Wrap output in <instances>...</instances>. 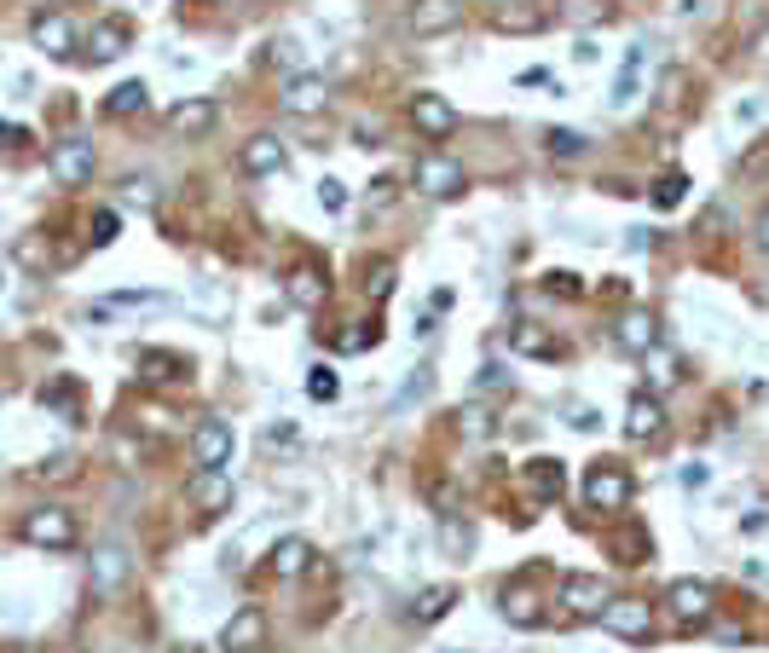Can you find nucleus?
<instances>
[{
	"label": "nucleus",
	"instance_id": "obj_1",
	"mask_svg": "<svg viewBox=\"0 0 769 653\" xmlns=\"http://www.w3.org/2000/svg\"><path fill=\"white\" fill-rule=\"evenodd\" d=\"M584 503H591L596 515H619V509H631V475H625L619 463L584 468Z\"/></svg>",
	"mask_w": 769,
	"mask_h": 653
},
{
	"label": "nucleus",
	"instance_id": "obj_2",
	"mask_svg": "<svg viewBox=\"0 0 769 653\" xmlns=\"http://www.w3.org/2000/svg\"><path fill=\"white\" fill-rule=\"evenodd\" d=\"M24 544H35V549H75V515L70 509H58V503H40V509H30L24 515Z\"/></svg>",
	"mask_w": 769,
	"mask_h": 653
},
{
	"label": "nucleus",
	"instance_id": "obj_3",
	"mask_svg": "<svg viewBox=\"0 0 769 653\" xmlns=\"http://www.w3.org/2000/svg\"><path fill=\"white\" fill-rule=\"evenodd\" d=\"M602 630L607 637H619V642H642L648 630H654V602H642V596H607L602 607Z\"/></svg>",
	"mask_w": 769,
	"mask_h": 653
},
{
	"label": "nucleus",
	"instance_id": "obj_4",
	"mask_svg": "<svg viewBox=\"0 0 769 653\" xmlns=\"http://www.w3.org/2000/svg\"><path fill=\"white\" fill-rule=\"evenodd\" d=\"M411 186H417L422 197H463V162H457V156H445V151L417 156Z\"/></svg>",
	"mask_w": 769,
	"mask_h": 653
},
{
	"label": "nucleus",
	"instance_id": "obj_5",
	"mask_svg": "<svg viewBox=\"0 0 769 653\" xmlns=\"http://www.w3.org/2000/svg\"><path fill=\"white\" fill-rule=\"evenodd\" d=\"M47 168H53L58 186H88L93 168H98V156H93V145H88L81 133H70V139H58V145H53Z\"/></svg>",
	"mask_w": 769,
	"mask_h": 653
},
{
	"label": "nucleus",
	"instance_id": "obj_6",
	"mask_svg": "<svg viewBox=\"0 0 769 653\" xmlns=\"http://www.w3.org/2000/svg\"><path fill=\"white\" fill-rule=\"evenodd\" d=\"M30 40H35L47 58H70V53H75V18L58 12V7L35 12V18H30Z\"/></svg>",
	"mask_w": 769,
	"mask_h": 653
},
{
	"label": "nucleus",
	"instance_id": "obj_7",
	"mask_svg": "<svg viewBox=\"0 0 769 653\" xmlns=\"http://www.w3.org/2000/svg\"><path fill=\"white\" fill-rule=\"evenodd\" d=\"M665 434V405L654 387H642V394H631V405H625V440L631 445H648Z\"/></svg>",
	"mask_w": 769,
	"mask_h": 653
},
{
	"label": "nucleus",
	"instance_id": "obj_8",
	"mask_svg": "<svg viewBox=\"0 0 769 653\" xmlns=\"http://www.w3.org/2000/svg\"><path fill=\"white\" fill-rule=\"evenodd\" d=\"M324 105H330V81L318 70H295L283 81V110L290 116H324Z\"/></svg>",
	"mask_w": 769,
	"mask_h": 653
},
{
	"label": "nucleus",
	"instance_id": "obj_9",
	"mask_svg": "<svg viewBox=\"0 0 769 653\" xmlns=\"http://www.w3.org/2000/svg\"><path fill=\"white\" fill-rule=\"evenodd\" d=\"M665 602H672V619L688 625V630L712 619V584L706 579H677L672 590H665Z\"/></svg>",
	"mask_w": 769,
	"mask_h": 653
},
{
	"label": "nucleus",
	"instance_id": "obj_10",
	"mask_svg": "<svg viewBox=\"0 0 769 653\" xmlns=\"http://www.w3.org/2000/svg\"><path fill=\"white\" fill-rule=\"evenodd\" d=\"M267 648V614L260 607H237L220 630V653H260Z\"/></svg>",
	"mask_w": 769,
	"mask_h": 653
},
{
	"label": "nucleus",
	"instance_id": "obj_11",
	"mask_svg": "<svg viewBox=\"0 0 769 653\" xmlns=\"http://www.w3.org/2000/svg\"><path fill=\"white\" fill-rule=\"evenodd\" d=\"M405 121H411L422 139H445V133L457 128V110L445 105L440 93H411V105H405Z\"/></svg>",
	"mask_w": 769,
	"mask_h": 653
},
{
	"label": "nucleus",
	"instance_id": "obj_12",
	"mask_svg": "<svg viewBox=\"0 0 769 653\" xmlns=\"http://www.w3.org/2000/svg\"><path fill=\"white\" fill-rule=\"evenodd\" d=\"M186 503L197 509V515H226V509H232V480H226V468H197L191 486H186Z\"/></svg>",
	"mask_w": 769,
	"mask_h": 653
},
{
	"label": "nucleus",
	"instance_id": "obj_13",
	"mask_svg": "<svg viewBox=\"0 0 769 653\" xmlns=\"http://www.w3.org/2000/svg\"><path fill=\"white\" fill-rule=\"evenodd\" d=\"M411 35H422V40H434V35H452L457 24H463V0H411Z\"/></svg>",
	"mask_w": 769,
	"mask_h": 653
},
{
	"label": "nucleus",
	"instance_id": "obj_14",
	"mask_svg": "<svg viewBox=\"0 0 769 653\" xmlns=\"http://www.w3.org/2000/svg\"><path fill=\"white\" fill-rule=\"evenodd\" d=\"M214 121H220V105L214 98H179V105H168V133L174 139H202V133H214Z\"/></svg>",
	"mask_w": 769,
	"mask_h": 653
},
{
	"label": "nucleus",
	"instance_id": "obj_15",
	"mask_svg": "<svg viewBox=\"0 0 769 653\" xmlns=\"http://www.w3.org/2000/svg\"><path fill=\"white\" fill-rule=\"evenodd\" d=\"M607 596H614V590H607V579H596V573H573L561 584V607L573 619H596L602 607H607Z\"/></svg>",
	"mask_w": 769,
	"mask_h": 653
},
{
	"label": "nucleus",
	"instance_id": "obj_16",
	"mask_svg": "<svg viewBox=\"0 0 769 653\" xmlns=\"http://www.w3.org/2000/svg\"><path fill=\"white\" fill-rule=\"evenodd\" d=\"M237 162H243V174H255V179H272V174H283V139L278 133H249L243 139V151H237Z\"/></svg>",
	"mask_w": 769,
	"mask_h": 653
},
{
	"label": "nucleus",
	"instance_id": "obj_17",
	"mask_svg": "<svg viewBox=\"0 0 769 653\" xmlns=\"http://www.w3.org/2000/svg\"><path fill=\"white\" fill-rule=\"evenodd\" d=\"M550 24V12L538 7V0H498L492 7V30L498 35H538Z\"/></svg>",
	"mask_w": 769,
	"mask_h": 653
},
{
	"label": "nucleus",
	"instance_id": "obj_18",
	"mask_svg": "<svg viewBox=\"0 0 769 653\" xmlns=\"http://www.w3.org/2000/svg\"><path fill=\"white\" fill-rule=\"evenodd\" d=\"M88 573H93V596H116V590L128 584V549H121V544H98Z\"/></svg>",
	"mask_w": 769,
	"mask_h": 653
},
{
	"label": "nucleus",
	"instance_id": "obj_19",
	"mask_svg": "<svg viewBox=\"0 0 769 653\" xmlns=\"http://www.w3.org/2000/svg\"><path fill=\"white\" fill-rule=\"evenodd\" d=\"M283 295H290V307H301V313H318L324 301H330V278H324L318 267H295L290 278H283Z\"/></svg>",
	"mask_w": 769,
	"mask_h": 653
},
{
	"label": "nucleus",
	"instance_id": "obj_20",
	"mask_svg": "<svg viewBox=\"0 0 769 653\" xmlns=\"http://www.w3.org/2000/svg\"><path fill=\"white\" fill-rule=\"evenodd\" d=\"M191 457H197L202 468H226V457H232V428L220 422V417L197 422V434H191Z\"/></svg>",
	"mask_w": 769,
	"mask_h": 653
},
{
	"label": "nucleus",
	"instance_id": "obj_21",
	"mask_svg": "<svg viewBox=\"0 0 769 653\" xmlns=\"http://www.w3.org/2000/svg\"><path fill=\"white\" fill-rule=\"evenodd\" d=\"M128 53V24L121 18H105V24H93L88 35V65H110V58Z\"/></svg>",
	"mask_w": 769,
	"mask_h": 653
},
{
	"label": "nucleus",
	"instance_id": "obj_22",
	"mask_svg": "<svg viewBox=\"0 0 769 653\" xmlns=\"http://www.w3.org/2000/svg\"><path fill=\"white\" fill-rule=\"evenodd\" d=\"M307 561H313L307 538H278L272 556H267V573L272 579H301V573H307Z\"/></svg>",
	"mask_w": 769,
	"mask_h": 653
},
{
	"label": "nucleus",
	"instance_id": "obj_23",
	"mask_svg": "<svg viewBox=\"0 0 769 653\" xmlns=\"http://www.w3.org/2000/svg\"><path fill=\"white\" fill-rule=\"evenodd\" d=\"M498 614L510 619L515 630H533V625L544 619V607H538V596H533V590H526V584H510V590H503V596H498Z\"/></svg>",
	"mask_w": 769,
	"mask_h": 653
},
{
	"label": "nucleus",
	"instance_id": "obj_24",
	"mask_svg": "<svg viewBox=\"0 0 769 653\" xmlns=\"http://www.w3.org/2000/svg\"><path fill=\"white\" fill-rule=\"evenodd\" d=\"M619 341L631 347V353H648V347L660 341V324H654V313H648V307H631V313L619 318Z\"/></svg>",
	"mask_w": 769,
	"mask_h": 653
},
{
	"label": "nucleus",
	"instance_id": "obj_25",
	"mask_svg": "<svg viewBox=\"0 0 769 653\" xmlns=\"http://www.w3.org/2000/svg\"><path fill=\"white\" fill-rule=\"evenodd\" d=\"M526 486H533V498H561V486H567V475H561V463L556 457H533L526 463Z\"/></svg>",
	"mask_w": 769,
	"mask_h": 653
},
{
	"label": "nucleus",
	"instance_id": "obj_26",
	"mask_svg": "<svg viewBox=\"0 0 769 653\" xmlns=\"http://www.w3.org/2000/svg\"><path fill=\"white\" fill-rule=\"evenodd\" d=\"M452 602H457V590H452V584H434V590H422V596L411 602V619H417V625H434V619L452 614Z\"/></svg>",
	"mask_w": 769,
	"mask_h": 653
},
{
	"label": "nucleus",
	"instance_id": "obj_27",
	"mask_svg": "<svg viewBox=\"0 0 769 653\" xmlns=\"http://www.w3.org/2000/svg\"><path fill=\"white\" fill-rule=\"evenodd\" d=\"M151 105V93H145V81H121V88H110V98H105V116H139Z\"/></svg>",
	"mask_w": 769,
	"mask_h": 653
},
{
	"label": "nucleus",
	"instance_id": "obj_28",
	"mask_svg": "<svg viewBox=\"0 0 769 653\" xmlns=\"http://www.w3.org/2000/svg\"><path fill=\"white\" fill-rule=\"evenodd\" d=\"M648 202H654V209H683V202H688V174H683V168L660 174L654 191H648Z\"/></svg>",
	"mask_w": 769,
	"mask_h": 653
},
{
	"label": "nucleus",
	"instance_id": "obj_29",
	"mask_svg": "<svg viewBox=\"0 0 769 653\" xmlns=\"http://www.w3.org/2000/svg\"><path fill=\"white\" fill-rule=\"evenodd\" d=\"M121 209H156V179H145V174H133V179H121Z\"/></svg>",
	"mask_w": 769,
	"mask_h": 653
},
{
	"label": "nucleus",
	"instance_id": "obj_30",
	"mask_svg": "<svg viewBox=\"0 0 769 653\" xmlns=\"http://www.w3.org/2000/svg\"><path fill=\"white\" fill-rule=\"evenodd\" d=\"M561 18H567V24H579V30H596V24H607V0H567Z\"/></svg>",
	"mask_w": 769,
	"mask_h": 653
},
{
	"label": "nucleus",
	"instance_id": "obj_31",
	"mask_svg": "<svg viewBox=\"0 0 769 653\" xmlns=\"http://www.w3.org/2000/svg\"><path fill=\"white\" fill-rule=\"evenodd\" d=\"M544 151H550V156H584V151H591V139L573 133V128H550V133H544Z\"/></svg>",
	"mask_w": 769,
	"mask_h": 653
},
{
	"label": "nucleus",
	"instance_id": "obj_32",
	"mask_svg": "<svg viewBox=\"0 0 769 653\" xmlns=\"http://www.w3.org/2000/svg\"><path fill=\"white\" fill-rule=\"evenodd\" d=\"M394 260H371V272H364V295L371 301H388V290H394Z\"/></svg>",
	"mask_w": 769,
	"mask_h": 653
},
{
	"label": "nucleus",
	"instance_id": "obj_33",
	"mask_svg": "<svg viewBox=\"0 0 769 653\" xmlns=\"http://www.w3.org/2000/svg\"><path fill=\"white\" fill-rule=\"evenodd\" d=\"M457 434L463 440H486V434H492V422H486L480 405H463V411H457Z\"/></svg>",
	"mask_w": 769,
	"mask_h": 653
},
{
	"label": "nucleus",
	"instance_id": "obj_34",
	"mask_svg": "<svg viewBox=\"0 0 769 653\" xmlns=\"http://www.w3.org/2000/svg\"><path fill=\"white\" fill-rule=\"evenodd\" d=\"M116 232H121V214H116V209H98V214H93V243L105 249V243H116Z\"/></svg>",
	"mask_w": 769,
	"mask_h": 653
},
{
	"label": "nucleus",
	"instance_id": "obj_35",
	"mask_svg": "<svg viewBox=\"0 0 769 653\" xmlns=\"http://www.w3.org/2000/svg\"><path fill=\"white\" fill-rule=\"evenodd\" d=\"M318 202H324L330 214H341V209H348V186H341L336 174H330V179H318Z\"/></svg>",
	"mask_w": 769,
	"mask_h": 653
},
{
	"label": "nucleus",
	"instance_id": "obj_36",
	"mask_svg": "<svg viewBox=\"0 0 769 653\" xmlns=\"http://www.w3.org/2000/svg\"><path fill=\"white\" fill-rule=\"evenodd\" d=\"M672 376H677V364L665 359V353H660V341H654V347H648V382H654V387H665Z\"/></svg>",
	"mask_w": 769,
	"mask_h": 653
},
{
	"label": "nucleus",
	"instance_id": "obj_37",
	"mask_svg": "<svg viewBox=\"0 0 769 653\" xmlns=\"http://www.w3.org/2000/svg\"><path fill=\"white\" fill-rule=\"evenodd\" d=\"M515 347L521 353H550V336L533 330V324H515Z\"/></svg>",
	"mask_w": 769,
	"mask_h": 653
},
{
	"label": "nucleus",
	"instance_id": "obj_38",
	"mask_svg": "<svg viewBox=\"0 0 769 653\" xmlns=\"http://www.w3.org/2000/svg\"><path fill=\"white\" fill-rule=\"evenodd\" d=\"M75 475V457H47L35 468V480H70Z\"/></svg>",
	"mask_w": 769,
	"mask_h": 653
},
{
	"label": "nucleus",
	"instance_id": "obj_39",
	"mask_svg": "<svg viewBox=\"0 0 769 653\" xmlns=\"http://www.w3.org/2000/svg\"><path fill=\"white\" fill-rule=\"evenodd\" d=\"M307 394H313V399H336V376L324 371V364H313V376H307Z\"/></svg>",
	"mask_w": 769,
	"mask_h": 653
},
{
	"label": "nucleus",
	"instance_id": "obj_40",
	"mask_svg": "<svg viewBox=\"0 0 769 653\" xmlns=\"http://www.w3.org/2000/svg\"><path fill=\"white\" fill-rule=\"evenodd\" d=\"M179 371V359H162V353H145V382H162V376H174Z\"/></svg>",
	"mask_w": 769,
	"mask_h": 653
},
{
	"label": "nucleus",
	"instance_id": "obj_41",
	"mask_svg": "<svg viewBox=\"0 0 769 653\" xmlns=\"http://www.w3.org/2000/svg\"><path fill=\"white\" fill-rule=\"evenodd\" d=\"M394 186H399V179H371V197H364V209H388Z\"/></svg>",
	"mask_w": 769,
	"mask_h": 653
},
{
	"label": "nucleus",
	"instance_id": "obj_42",
	"mask_svg": "<svg viewBox=\"0 0 769 653\" xmlns=\"http://www.w3.org/2000/svg\"><path fill=\"white\" fill-rule=\"evenodd\" d=\"M596 58H602V47H596V40H584V35H579V47H573V65H596Z\"/></svg>",
	"mask_w": 769,
	"mask_h": 653
},
{
	"label": "nucleus",
	"instance_id": "obj_43",
	"mask_svg": "<svg viewBox=\"0 0 769 653\" xmlns=\"http://www.w3.org/2000/svg\"><path fill=\"white\" fill-rule=\"evenodd\" d=\"M567 422H573L579 434H591V428H596V411H591V405H573V417H567Z\"/></svg>",
	"mask_w": 769,
	"mask_h": 653
},
{
	"label": "nucleus",
	"instance_id": "obj_44",
	"mask_svg": "<svg viewBox=\"0 0 769 653\" xmlns=\"http://www.w3.org/2000/svg\"><path fill=\"white\" fill-rule=\"evenodd\" d=\"M18 260H30V267H47V249H40V243H18Z\"/></svg>",
	"mask_w": 769,
	"mask_h": 653
},
{
	"label": "nucleus",
	"instance_id": "obj_45",
	"mask_svg": "<svg viewBox=\"0 0 769 653\" xmlns=\"http://www.w3.org/2000/svg\"><path fill=\"white\" fill-rule=\"evenodd\" d=\"M503 382H510V376H503V364H486V371H480V387H503Z\"/></svg>",
	"mask_w": 769,
	"mask_h": 653
},
{
	"label": "nucleus",
	"instance_id": "obj_46",
	"mask_svg": "<svg viewBox=\"0 0 769 653\" xmlns=\"http://www.w3.org/2000/svg\"><path fill=\"white\" fill-rule=\"evenodd\" d=\"M550 81H556L550 70H526V75H521V88H550Z\"/></svg>",
	"mask_w": 769,
	"mask_h": 653
},
{
	"label": "nucleus",
	"instance_id": "obj_47",
	"mask_svg": "<svg viewBox=\"0 0 769 653\" xmlns=\"http://www.w3.org/2000/svg\"><path fill=\"white\" fill-rule=\"evenodd\" d=\"M741 637H746V630H741L735 619H723V625H718V642H741Z\"/></svg>",
	"mask_w": 769,
	"mask_h": 653
},
{
	"label": "nucleus",
	"instance_id": "obj_48",
	"mask_svg": "<svg viewBox=\"0 0 769 653\" xmlns=\"http://www.w3.org/2000/svg\"><path fill=\"white\" fill-rule=\"evenodd\" d=\"M764 526H769V515H764V509H753V515L741 521V533H764Z\"/></svg>",
	"mask_w": 769,
	"mask_h": 653
},
{
	"label": "nucleus",
	"instance_id": "obj_49",
	"mask_svg": "<svg viewBox=\"0 0 769 653\" xmlns=\"http://www.w3.org/2000/svg\"><path fill=\"white\" fill-rule=\"evenodd\" d=\"M429 313H452V290H434L429 295Z\"/></svg>",
	"mask_w": 769,
	"mask_h": 653
},
{
	"label": "nucleus",
	"instance_id": "obj_50",
	"mask_svg": "<svg viewBox=\"0 0 769 653\" xmlns=\"http://www.w3.org/2000/svg\"><path fill=\"white\" fill-rule=\"evenodd\" d=\"M0 145H24V133H18V128H7V121H0Z\"/></svg>",
	"mask_w": 769,
	"mask_h": 653
},
{
	"label": "nucleus",
	"instance_id": "obj_51",
	"mask_svg": "<svg viewBox=\"0 0 769 653\" xmlns=\"http://www.w3.org/2000/svg\"><path fill=\"white\" fill-rule=\"evenodd\" d=\"M758 243H764V249H769V209L758 214Z\"/></svg>",
	"mask_w": 769,
	"mask_h": 653
},
{
	"label": "nucleus",
	"instance_id": "obj_52",
	"mask_svg": "<svg viewBox=\"0 0 769 653\" xmlns=\"http://www.w3.org/2000/svg\"><path fill=\"white\" fill-rule=\"evenodd\" d=\"M174 653H202V648H197V642H179V648H174Z\"/></svg>",
	"mask_w": 769,
	"mask_h": 653
}]
</instances>
